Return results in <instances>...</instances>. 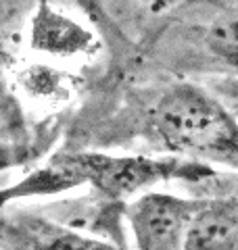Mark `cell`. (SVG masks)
<instances>
[{
  "instance_id": "obj_1",
  "label": "cell",
  "mask_w": 238,
  "mask_h": 250,
  "mask_svg": "<svg viewBox=\"0 0 238 250\" xmlns=\"http://www.w3.org/2000/svg\"><path fill=\"white\" fill-rule=\"evenodd\" d=\"M209 165L180 159V156H111L100 152H77L61 154L52 159L44 169L23 179L21 184L0 192V205L34 194L67 192L71 188L88 186L98 196H105L109 202L130 200L136 194H146V190L157 184L184 179L198 182L211 177Z\"/></svg>"
},
{
  "instance_id": "obj_9",
  "label": "cell",
  "mask_w": 238,
  "mask_h": 250,
  "mask_svg": "<svg viewBox=\"0 0 238 250\" xmlns=\"http://www.w3.org/2000/svg\"><path fill=\"white\" fill-rule=\"evenodd\" d=\"M234 115H236V117H238V106H236V113H234Z\"/></svg>"
},
{
  "instance_id": "obj_4",
  "label": "cell",
  "mask_w": 238,
  "mask_h": 250,
  "mask_svg": "<svg viewBox=\"0 0 238 250\" xmlns=\"http://www.w3.org/2000/svg\"><path fill=\"white\" fill-rule=\"evenodd\" d=\"M2 250H117L113 244L84 236L69 225L36 217L0 219Z\"/></svg>"
},
{
  "instance_id": "obj_5",
  "label": "cell",
  "mask_w": 238,
  "mask_h": 250,
  "mask_svg": "<svg viewBox=\"0 0 238 250\" xmlns=\"http://www.w3.org/2000/svg\"><path fill=\"white\" fill-rule=\"evenodd\" d=\"M215 6L194 25L198 65L207 71L238 75V2Z\"/></svg>"
},
{
  "instance_id": "obj_3",
  "label": "cell",
  "mask_w": 238,
  "mask_h": 250,
  "mask_svg": "<svg viewBox=\"0 0 238 250\" xmlns=\"http://www.w3.org/2000/svg\"><path fill=\"white\" fill-rule=\"evenodd\" d=\"M203 198H182L165 192H146L125 207L138 250H186L190 223Z\"/></svg>"
},
{
  "instance_id": "obj_7",
  "label": "cell",
  "mask_w": 238,
  "mask_h": 250,
  "mask_svg": "<svg viewBox=\"0 0 238 250\" xmlns=\"http://www.w3.org/2000/svg\"><path fill=\"white\" fill-rule=\"evenodd\" d=\"M92 36L84 27L63 15L54 13L48 6H40L38 17L34 19L31 46L52 54H75L90 46Z\"/></svg>"
},
{
  "instance_id": "obj_6",
  "label": "cell",
  "mask_w": 238,
  "mask_h": 250,
  "mask_svg": "<svg viewBox=\"0 0 238 250\" xmlns=\"http://www.w3.org/2000/svg\"><path fill=\"white\" fill-rule=\"evenodd\" d=\"M186 250H238V196L203 198L190 223Z\"/></svg>"
},
{
  "instance_id": "obj_8",
  "label": "cell",
  "mask_w": 238,
  "mask_h": 250,
  "mask_svg": "<svg viewBox=\"0 0 238 250\" xmlns=\"http://www.w3.org/2000/svg\"><path fill=\"white\" fill-rule=\"evenodd\" d=\"M9 52H6V48H4V42L2 40H0V69H2L4 65H6V62H9Z\"/></svg>"
},
{
  "instance_id": "obj_2",
  "label": "cell",
  "mask_w": 238,
  "mask_h": 250,
  "mask_svg": "<svg viewBox=\"0 0 238 250\" xmlns=\"http://www.w3.org/2000/svg\"><path fill=\"white\" fill-rule=\"evenodd\" d=\"M144 129L173 156L238 171V117L192 83H173L159 94L144 115Z\"/></svg>"
}]
</instances>
